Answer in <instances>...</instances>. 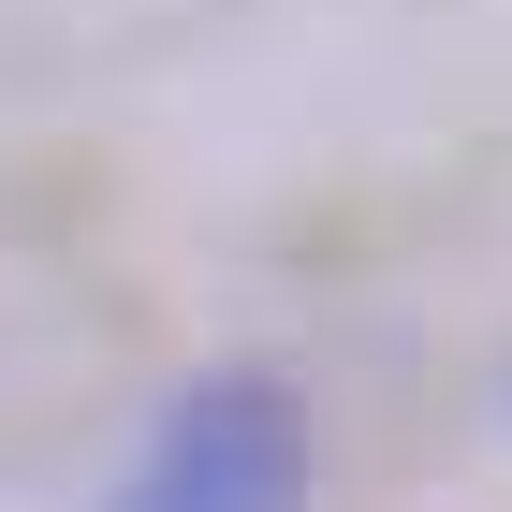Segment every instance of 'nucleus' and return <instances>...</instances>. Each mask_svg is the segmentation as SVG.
I'll return each instance as SVG.
<instances>
[{
    "instance_id": "1",
    "label": "nucleus",
    "mask_w": 512,
    "mask_h": 512,
    "mask_svg": "<svg viewBox=\"0 0 512 512\" xmlns=\"http://www.w3.org/2000/svg\"><path fill=\"white\" fill-rule=\"evenodd\" d=\"M308 498V395L264 366H220L161 410L147 469L118 483V512H293Z\"/></svg>"
}]
</instances>
